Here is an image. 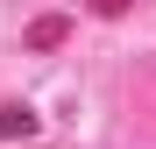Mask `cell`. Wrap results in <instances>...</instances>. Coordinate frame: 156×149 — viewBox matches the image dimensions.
<instances>
[{"label":"cell","instance_id":"obj_1","mask_svg":"<svg viewBox=\"0 0 156 149\" xmlns=\"http://www.w3.org/2000/svg\"><path fill=\"white\" fill-rule=\"evenodd\" d=\"M0 128H7V135H29V128H36V114H21V107H7V114H0Z\"/></svg>","mask_w":156,"mask_h":149}]
</instances>
